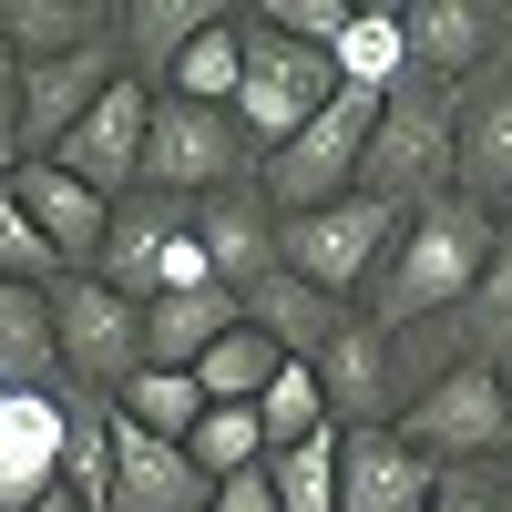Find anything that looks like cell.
<instances>
[{
  "instance_id": "obj_1",
  "label": "cell",
  "mask_w": 512,
  "mask_h": 512,
  "mask_svg": "<svg viewBox=\"0 0 512 512\" xmlns=\"http://www.w3.org/2000/svg\"><path fill=\"white\" fill-rule=\"evenodd\" d=\"M492 256H502V216L482 195L420 205V216L400 226V246H390V267H379V328H420L441 308H472V287H482Z\"/></svg>"
},
{
  "instance_id": "obj_25",
  "label": "cell",
  "mask_w": 512,
  "mask_h": 512,
  "mask_svg": "<svg viewBox=\"0 0 512 512\" xmlns=\"http://www.w3.org/2000/svg\"><path fill=\"white\" fill-rule=\"evenodd\" d=\"M205 410H216V400L195 390V369H134L113 390V420H123V431H154V441H195Z\"/></svg>"
},
{
  "instance_id": "obj_3",
  "label": "cell",
  "mask_w": 512,
  "mask_h": 512,
  "mask_svg": "<svg viewBox=\"0 0 512 512\" xmlns=\"http://www.w3.org/2000/svg\"><path fill=\"white\" fill-rule=\"evenodd\" d=\"M369 144H379V103H369V93H338V103L308 123V134H287L267 164H256V195H267L277 216H318V205L359 195Z\"/></svg>"
},
{
  "instance_id": "obj_29",
  "label": "cell",
  "mask_w": 512,
  "mask_h": 512,
  "mask_svg": "<svg viewBox=\"0 0 512 512\" xmlns=\"http://www.w3.org/2000/svg\"><path fill=\"white\" fill-rule=\"evenodd\" d=\"M185 451H195L205 482H236V472H256V461H267V431H256V410H226V400H216V410L195 420Z\"/></svg>"
},
{
  "instance_id": "obj_24",
  "label": "cell",
  "mask_w": 512,
  "mask_h": 512,
  "mask_svg": "<svg viewBox=\"0 0 512 512\" xmlns=\"http://www.w3.org/2000/svg\"><path fill=\"white\" fill-rule=\"evenodd\" d=\"M338 82L369 103H390L400 82H410V21H400V0H379V11H349V31H338Z\"/></svg>"
},
{
  "instance_id": "obj_13",
  "label": "cell",
  "mask_w": 512,
  "mask_h": 512,
  "mask_svg": "<svg viewBox=\"0 0 512 512\" xmlns=\"http://www.w3.org/2000/svg\"><path fill=\"white\" fill-rule=\"evenodd\" d=\"M400 21H410V72L441 82V93H461L502 62V11H482V0H400Z\"/></svg>"
},
{
  "instance_id": "obj_21",
  "label": "cell",
  "mask_w": 512,
  "mask_h": 512,
  "mask_svg": "<svg viewBox=\"0 0 512 512\" xmlns=\"http://www.w3.org/2000/svg\"><path fill=\"white\" fill-rule=\"evenodd\" d=\"M93 41H113V11H93V0H0V52H11V72L93 52Z\"/></svg>"
},
{
  "instance_id": "obj_33",
  "label": "cell",
  "mask_w": 512,
  "mask_h": 512,
  "mask_svg": "<svg viewBox=\"0 0 512 512\" xmlns=\"http://www.w3.org/2000/svg\"><path fill=\"white\" fill-rule=\"evenodd\" d=\"M431 512H512V472H492V461H461V472H441Z\"/></svg>"
},
{
  "instance_id": "obj_9",
  "label": "cell",
  "mask_w": 512,
  "mask_h": 512,
  "mask_svg": "<svg viewBox=\"0 0 512 512\" xmlns=\"http://www.w3.org/2000/svg\"><path fill=\"white\" fill-rule=\"evenodd\" d=\"M144 144H154V82L123 72L113 93L72 123V144H62V154H41V164H62V175H82L93 195L123 205V195H144Z\"/></svg>"
},
{
  "instance_id": "obj_27",
  "label": "cell",
  "mask_w": 512,
  "mask_h": 512,
  "mask_svg": "<svg viewBox=\"0 0 512 512\" xmlns=\"http://www.w3.org/2000/svg\"><path fill=\"white\" fill-rule=\"evenodd\" d=\"M164 93H175V103H226V113H236V93H246V11H226L216 31H205L195 52L175 62Z\"/></svg>"
},
{
  "instance_id": "obj_18",
  "label": "cell",
  "mask_w": 512,
  "mask_h": 512,
  "mask_svg": "<svg viewBox=\"0 0 512 512\" xmlns=\"http://www.w3.org/2000/svg\"><path fill=\"white\" fill-rule=\"evenodd\" d=\"M216 21H226V0H134V11H113V31H123V72L164 93V82H175V62H185Z\"/></svg>"
},
{
  "instance_id": "obj_20",
  "label": "cell",
  "mask_w": 512,
  "mask_h": 512,
  "mask_svg": "<svg viewBox=\"0 0 512 512\" xmlns=\"http://www.w3.org/2000/svg\"><path fill=\"white\" fill-rule=\"evenodd\" d=\"M62 308L52 287H0V390H62Z\"/></svg>"
},
{
  "instance_id": "obj_30",
  "label": "cell",
  "mask_w": 512,
  "mask_h": 512,
  "mask_svg": "<svg viewBox=\"0 0 512 512\" xmlns=\"http://www.w3.org/2000/svg\"><path fill=\"white\" fill-rule=\"evenodd\" d=\"M267 472H277V502L287 512H338V431L297 441V451H267Z\"/></svg>"
},
{
  "instance_id": "obj_32",
  "label": "cell",
  "mask_w": 512,
  "mask_h": 512,
  "mask_svg": "<svg viewBox=\"0 0 512 512\" xmlns=\"http://www.w3.org/2000/svg\"><path fill=\"white\" fill-rule=\"evenodd\" d=\"M256 21L287 31V41H308V52H338V31H349V0H267Z\"/></svg>"
},
{
  "instance_id": "obj_17",
  "label": "cell",
  "mask_w": 512,
  "mask_h": 512,
  "mask_svg": "<svg viewBox=\"0 0 512 512\" xmlns=\"http://www.w3.org/2000/svg\"><path fill=\"white\" fill-rule=\"evenodd\" d=\"M461 195L482 205L512 195V52L482 82H461Z\"/></svg>"
},
{
  "instance_id": "obj_14",
  "label": "cell",
  "mask_w": 512,
  "mask_h": 512,
  "mask_svg": "<svg viewBox=\"0 0 512 512\" xmlns=\"http://www.w3.org/2000/svg\"><path fill=\"white\" fill-rule=\"evenodd\" d=\"M11 195H21V216L52 236V256H62L72 277L103 267V246H113V195H93L82 175H62V164H21Z\"/></svg>"
},
{
  "instance_id": "obj_19",
  "label": "cell",
  "mask_w": 512,
  "mask_h": 512,
  "mask_svg": "<svg viewBox=\"0 0 512 512\" xmlns=\"http://www.w3.org/2000/svg\"><path fill=\"white\" fill-rule=\"evenodd\" d=\"M226 328H246V297L236 287H185V297H154L144 308V369H205Z\"/></svg>"
},
{
  "instance_id": "obj_35",
  "label": "cell",
  "mask_w": 512,
  "mask_h": 512,
  "mask_svg": "<svg viewBox=\"0 0 512 512\" xmlns=\"http://www.w3.org/2000/svg\"><path fill=\"white\" fill-rule=\"evenodd\" d=\"M216 512H287V502H277V472H267V461H256V472L216 482Z\"/></svg>"
},
{
  "instance_id": "obj_7",
  "label": "cell",
  "mask_w": 512,
  "mask_h": 512,
  "mask_svg": "<svg viewBox=\"0 0 512 512\" xmlns=\"http://www.w3.org/2000/svg\"><path fill=\"white\" fill-rule=\"evenodd\" d=\"M400 431H410V451H431L441 472L492 461V451L512 441V379H502V369H441L431 390L400 410Z\"/></svg>"
},
{
  "instance_id": "obj_38",
  "label": "cell",
  "mask_w": 512,
  "mask_h": 512,
  "mask_svg": "<svg viewBox=\"0 0 512 512\" xmlns=\"http://www.w3.org/2000/svg\"><path fill=\"white\" fill-rule=\"evenodd\" d=\"M492 216H502V236H512V195H502V205H492Z\"/></svg>"
},
{
  "instance_id": "obj_6",
  "label": "cell",
  "mask_w": 512,
  "mask_h": 512,
  "mask_svg": "<svg viewBox=\"0 0 512 512\" xmlns=\"http://www.w3.org/2000/svg\"><path fill=\"white\" fill-rule=\"evenodd\" d=\"M400 226H410L400 205L338 195V205H318V216H287V267L308 277V287H328V297H349V287H369L379 267H390Z\"/></svg>"
},
{
  "instance_id": "obj_34",
  "label": "cell",
  "mask_w": 512,
  "mask_h": 512,
  "mask_svg": "<svg viewBox=\"0 0 512 512\" xmlns=\"http://www.w3.org/2000/svg\"><path fill=\"white\" fill-rule=\"evenodd\" d=\"M472 318H482L502 349H512V236H502V256H492V267H482V287H472Z\"/></svg>"
},
{
  "instance_id": "obj_37",
  "label": "cell",
  "mask_w": 512,
  "mask_h": 512,
  "mask_svg": "<svg viewBox=\"0 0 512 512\" xmlns=\"http://www.w3.org/2000/svg\"><path fill=\"white\" fill-rule=\"evenodd\" d=\"M31 512H93V502H82V492H72V482H52V492H41V502H31Z\"/></svg>"
},
{
  "instance_id": "obj_12",
  "label": "cell",
  "mask_w": 512,
  "mask_h": 512,
  "mask_svg": "<svg viewBox=\"0 0 512 512\" xmlns=\"http://www.w3.org/2000/svg\"><path fill=\"white\" fill-rule=\"evenodd\" d=\"M195 246H205V267H216V287H267L287 267V216L256 185H226V195H205L195 205Z\"/></svg>"
},
{
  "instance_id": "obj_8",
  "label": "cell",
  "mask_w": 512,
  "mask_h": 512,
  "mask_svg": "<svg viewBox=\"0 0 512 512\" xmlns=\"http://www.w3.org/2000/svg\"><path fill=\"white\" fill-rule=\"evenodd\" d=\"M52 308H62V369H72L93 400H113L123 379L144 369V308H134L123 287H103V277H62Z\"/></svg>"
},
{
  "instance_id": "obj_23",
  "label": "cell",
  "mask_w": 512,
  "mask_h": 512,
  "mask_svg": "<svg viewBox=\"0 0 512 512\" xmlns=\"http://www.w3.org/2000/svg\"><path fill=\"white\" fill-rule=\"evenodd\" d=\"M246 318L267 328V338H277L287 359H308V369H318V349H328V338L349 328V308H338L328 287H308V277H297V267H277L267 287H246Z\"/></svg>"
},
{
  "instance_id": "obj_5",
  "label": "cell",
  "mask_w": 512,
  "mask_h": 512,
  "mask_svg": "<svg viewBox=\"0 0 512 512\" xmlns=\"http://www.w3.org/2000/svg\"><path fill=\"white\" fill-rule=\"evenodd\" d=\"M338 93H349V82H338L328 52H308V41H287V31H267L246 11V93H236V123L256 134V154H277L287 134H308Z\"/></svg>"
},
{
  "instance_id": "obj_26",
  "label": "cell",
  "mask_w": 512,
  "mask_h": 512,
  "mask_svg": "<svg viewBox=\"0 0 512 512\" xmlns=\"http://www.w3.org/2000/svg\"><path fill=\"white\" fill-rule=\"evenodd\" d=\"M277 369H287V349H277V338L256 328V318H246V328H226L216 349H205L195 390H205V400H226V410H256V400H267V379H277Z\"/></svg>"
},
{
  "instance_id": "obj_2",
  "label": "cell",
  "mask_w": 512,
  "mask_h": 512,
  "mask_svg": "<svg viewBox=\"0 0 512 512\" xmlns=\"http://www.w3.org/2000/svg\"><path fill=\"white\" fill-rule=\"evenodd\" d=\"M359 195L400 205V216H420V205L461 195V93H441V82H400L390 103H379V144H369V175Z\"/></svg>"
},
{
  "instance_id": "obj_31",
  "label": "cell",
  "mask_w": 512,
  "mask_h": 512,
  "mask_svg": "<svg viewBox=\"0 0 512 512\" xmlns=\"http://www.w3.org/2000/svg\"><path fill=\"white\" fill-rule=\"evenodd\" d=\"M72 267L52 256V236H41L31 216H21V195L0 185V287H62Z\"/></svg>"
},
{
  "instance_id": "obj_39",
  "label": "cell",
  "mask_w": 512,
  "mask_h": 512,
  "mask_svg": "<svg viewBox=\"0 0 512 512\" xmlns=\"http://www.w3.org/2000/svg\"><path fill=\"white\" fill-rule=\"evenodd\" d=\"M0 72H11V52H0Z\"/></svg>"
},
{
  "instance_id": "obj_11",
  "label": "cell",
  "mask_w": 512,
  "mask_h": 512,
  "mask_svg": "<svg viewBox=\"0 0 512 512\" xmlns=\"http://www.w3.org/2000/svg\"><path fill=\"white\" fill-rule=\"evenodd\" d=\"M441 461L410 451L400 420H369V431H338V512H431Z\"/></svg>"
},
{
  "instance_id": "obj_10",
  "label": "cell",
  "mask_w": 512,
  "mask_h": 512,
  "mask_svg": "<svg viewBox=\"0 0 512 512\" xmlns=\"http://www.w3.org/2000/svg\"><path fill=\"white\" fill-rule=\"evenodd\" d=\"M113 82H123V41H93V52H62V62L11 72V93H21V154H31V164H41V154H62V144H72V123L93 113Z\"/></svg>"
},
{
  "instance_id": "obj_15",
  "label": "cell",
  "mask_w": 512,
  "mask_h": 512,
  "mask_svg": "<svg viewBox=\"0 0 512 512\" xmlns=\"http://www.w3.org/2000/svg\"><path fill=\"white\" fill-rule=\"evenodd\" d=\"M103 512H216V482L195 472L185 441H154V431H123L113 420V492Z\"/></svg>"
},
{
  "instance_id": "obj_4",
  "label": "cell",
  "mask_w": 512,
  "mask_h": 512,
  "mask_svg": "<svg viewBox=\"0 0 512 512\" xmlns=\"http://www.w3.org/2000/svg\"><path fill=\"white\" fill-rule=\"evenodd\" d=\"M256 134L226 113V103H175V93H154V144H144V185L154 195H175V205H205V195H226L256 175Z\"/></svg>"
},
{
  "instance_id": "obj_28",
  "label": "cell",
  "mask_w": 512,
  "mask_h": 512,
  "mask_svg": "<svg viewBox=\"0 0 512 512\" xmlns=\"http://www.w3.org/2000/svg\"><path fill=\"white\" fill-rule=\"evenodd\" d=\"M256 431H267V451H297V441L338 431V410H328V390H318V369H308V359H287V369L267 379V400H256Z\"/></svg>"
},
{
  "instance_id": "obj_36",
  "label": "cell",
  "mask_w": 512,
  "mask_h": 512,
  "mask_svg": "<svg viewBox=\"0 0 512 512\" xmlns=\"http://www.w3.org/2000/svg\"><path fill=\"white\" fill-rule=\"evenodd\" d=\"M21 164H31V154H21V93H11V72H0V185H11Z\"/></svg>"
},
{
  "instance_id": "obj_16",
  "label": "cell",
  "mask_w": 512,
  "mask_h": 512,
  "mask_svg": "<svg viewBox=\"0 0 512 512\" xmlns=\"http://www.w3.org/2000/svg\"><path fill=\"white\" fill-rule=\"evenodd\" d=\"M195 226V205H175V195H123L113 205V246H103V287H123V297H134V308H144V297H154V277H164V256H175V236Z\"/></svg>"
},
{
  "instance_id": "obj_22",
  "label": "cell",
  "mask_w": 512,
  "mask_h": 512,
  "mask_svg": "<svg viewBox=\"0 0 512 512\" xmlns=\"http://www.w3.org/2000/svg\"><path fill=\"white\" fill-rule=\"evenodd\" d=\"M318 390H328V410H338V431H369V420H379V390H390V328L349 318V328L318 349Z\"/></svg>"
}]
</instances>
